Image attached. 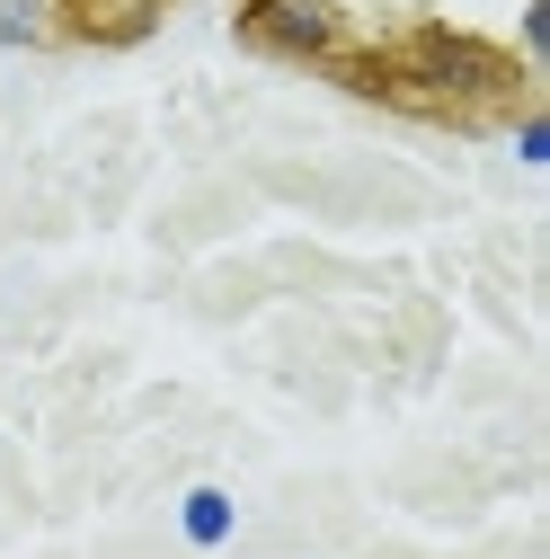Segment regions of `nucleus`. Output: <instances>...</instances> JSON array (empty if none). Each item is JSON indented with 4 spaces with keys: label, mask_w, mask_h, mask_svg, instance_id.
Segmentation results:
<instances>
[{
    "label": "nucleus",
    "mask_w": 550,
    "mask_h": 559,
    "mask_svg": "<svg viewBox=\"0 0 550 559\" xmlns=\"http://www.w3.org/2000/svg\"><path fill=\"white\" fill-rule=\"evenodd\" d=\"M550 45V0H533V10H524V53H541Z\"/></svg>",
    "instance_id": "423d86ee"
},
{
    "label": "nucleus",
    "mask_w": 550,
    "mask_h": 559,
    "mask_svg": "<svg viewBox=\"0 0 550 559\" xmlns=\"http://www.w3.org/2000/svg\"><path fill=\"white\" fill-rule=\"evenodd\" d=\"M240 45L266 62H337L356 45V19L337 0H240Z\"/></svg>",
    "instance_id": "f03ea898"
},
{
    "label": "nucleus",
    "mask_w": 550,
    "mask_h": 559,
    "mask_svg": "<svg viewBox=\"0 0 550 559\" xmlns=\"http://www.w3.org/2000/svg\"><path fill=\"white\" fill-rule=\"evenodd\" d=\"M515 160H524V169H550V116H541V107L515 116Z\"/></svg>",
    "instance_id": "39448f33"
},
{
    "label": "nucleus",
    "mask_w": 550,
    "mask_h": 559,
    "mask_svg": "<svg viewBox=\"0 0 550 559\" xmlns=\"http://www.w3.org/2000/svg\"><path fill=\"white\" fill-rule=\"evenodd\" d=\"M231 533H240V498L214 488V479H195L187 498H178V542H187V550H223Z\"/></svg>",
    "instance_id": "7ed1b4c3"
},
{
    "label": "nucleus",
    "mask_w": 550,
    "mask_h": 559,
    "mask_svg": "<svg viewBox=\"0 0 550 559\" xmlns=\"http://www.w3.org/2000/svg\"><path fill=\"white\" fill-rule=\"evenodd\" d=\"M62 36H72V10H62V0H0V45L10 53L62 45Z\"/></svg>",
    "instance_id": "20e7f679"
},
{
    "label": "nucleus",
    "mask_w": 550,
    "mask_h": 559,
    "mask_svg": "<svg viewBox=\"0 0 550 559\" xmlns=\"http://www.w3.org/2000/svg\"><path fill=\"white\" fill-rule=\"evenodd\" d=\"M399 62V81H408V107H444V116H489L524 90V53L489 45V36H470V27H408V45H391Z\"/></svg>",
    "instance_id": "f257e3e1"
}]
</instances>
